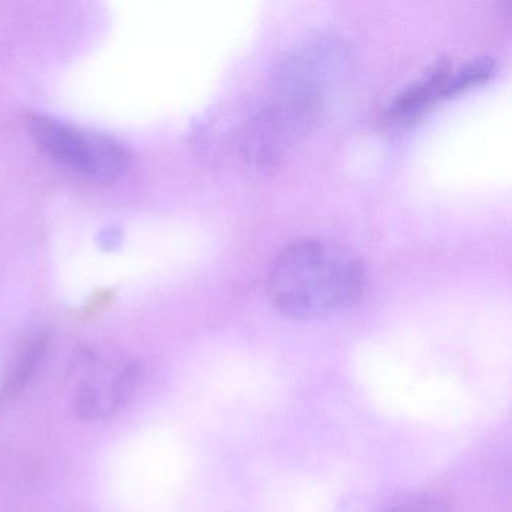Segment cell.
<instances>
[{"label":"cell","mask_w":512,"mask_h":512,"mask_svg":"<svg viewBox=\"0 0 512 512\" xmlns=\"http://www.w3.org/2000/svg\"><path fill=\"white\" fill-rule=\"evenodd\" d=\"M26 122L32 139L44 154L83 178L116 181L130 166L127 149L106 134L38 113L29 115Z\"/></svg>","instance_id":"2"},{"label":"cell","mask_w":512,"mask_h":512,"mask_svg":"<svg viewBox=\"0 0 512 512\" xmlns=\"http://www.w3.org/2000/svg\"><path fill=\"white\" fill-rule=\"evenodd\" d=\"M361 260L344 245L305 238L284 247L269 268L275 307L295 319H319L356 301L364 289Z\"/></svg>","instance_id":"1"},{"label":"cell","mask_w":512,"mask_h":512,"mask_svg":"<svg viewBox=\"0 0 512 512\" xmlns=\"http://www.w3.org/2000/svg\"><path fill=\"white\" fill-rule=\"evenodd\" d=\"M385 512H449V509L436 494L419 493L395 503Z\"/></svg>","instance_id":"4"},{"label":"cell","mask_w":512,"mask_h":512,"mask_svg":"<svg viewBox=\"0 0 512 512\" xmlns=\"http://www.w3.org/2000/svg\"><path fill=\"white\" fill-rule=\"evenodd\" d=\"M43 352V341H37V344H34V346L25 353L22 361L19 362V367L16 368V373H13V376L8 380V388H10L11 392H14V389L22 388L25 380L31 377L32 371L35 370L38 361H40L41 356H43Z\"/></svg>","instance_id":"5"},{"label":"cell","mask_w":512,"mask_h":512,"mask_svg":"<svg viewBox=\"0 0 512 512\" xmlns=\"http://www.w3.org/2000/svg\"><path fill=\"white\" fill-rule=\"evenodd\" d=\"M106 242L107 248H113V244H118L119 242V233L116 232H107V236H104L103 241Z\"/></svg>","instance_id":"6"},{"label":"cell","mask_w":512,"mask_h":512,"mask_svg":"<svg viewBox=\"0 0 512 512\" xmlns=\"http://www.w3.org/2000/svg\"><path fill=\"white\" fill-rule=\"evenodd\" d=\"M140 367L136 362L106 365L86 377L74 397V409L83 419H103L118 412L136 391Z\"/></svg>","instance_id":"3"}]
</instances>
